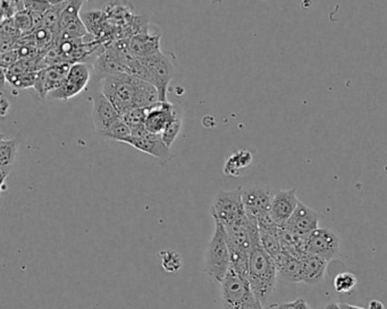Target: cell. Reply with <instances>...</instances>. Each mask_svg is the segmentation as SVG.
<instances>
[{
    "label": "cell",
    "instance_id": "1",
    "mask_svg": "<svg viewBox=\"0 0 387 309\" xmlns=\"http://www.w3.org/2000/svg\"><path fill=\"white\" fill-rule=\"evenodd\" d=\"M120 116L134 108H147L162 103L157 88L144 79L118 74L103 79V91Z\"/></svg>",
    "mask_w": 387,
    "mask_h": 309
},
{
    "label": "cell",
    "instance_id": "2",
    "mask_svg": "<svg viewBox=\"0 0 387 309\" xmlns=\"http://www.w3.org/2000/svg\"><path fill=\"white\" fill-rule=\"evenodd\" d=\"M277 277L279 270L273 257L265 251L260 242H255L250 253L248 281L262 305H266L273 296Z\"/></svg>",
    "mask_w": 387,
    "mask_h": 309
},
{
    "label": "cell",
    "instance_id": "3",
    "mask_svg": "<svg viewBox=\"0 0 387 309\" xmlns=\"http://www.w3.org/2000/svg\"><path fill=\"white\" fill-rule=\"evenodd\" d=\"M203 261L205 275L220 284L223 282L231 268V256L226 229L220 222H215L214 235L205 248Z\"/></svg>",
    "mask_w": 387,
    "mask_h": 309
},
{
    "label": "cell",
    "instance_id": "4",
    "mask_svg": "<svg viewBox=\"0 0 387 309\" xmlns=\"http://www.w3.org/2000/svg\"><path fill=\"white\" fill-rule=\"evenodd\" d=\"M220 299L223 309H264L249 281L236 275L232 268L220 283Z\"/></svg>",
    "mask_w": 387,
    "mask_h": 309
},
{
    "label": "cell",
    "instance_id": "5",
    "mask_svg": "<svg viewBox=\"0 0 387 309\" xmlns=\"http://www.w3.org/2000/svg\"><path fill=\"white\" fill-rule=\"evenodd\" d=\"M211 216L215 222H220L225 228L246 218L242 201V188L240 187L217 192L211 203Z\"/></svg>",
    "mask_w": 387,
    "mask_h": 309
},
{
    "label": "cell",
    "instance_id": "6",
    "mask_svg": "<svg viewBox=\"0 0 387 309\" xmlns=\"http://www.w3.org/2000/svg\"><path fill=\"white\" fill-rule=\"evenodd\" d=\"M140 60L147 68L148 83L158 90L160 101L167 103L168 88L175 76V66L170 55L160 51L153 57Z\"/></svg>",
    "mask_w": 387,
    "mask_h": 309
},
{
    "label": "cell",
    "instance_id": "7",
    "mask_svg": "<svg viewBox=\"0 0 387 309\" xmlns=\"http://www.w3.org/2000/svg\"><path fill=\"white\" fill-rule=\"evenodd\" d=\"M305 249L307 254L316 255L329 263L340 256V238L331 229L318 228L307 237Z\"/></svg>",
    "mask_w": 387,
    "mask_h": 309
},
{
    "label": "cell",
    "instance_id": "8",
    "mask_svg": "<svg viewBox=\"0 0 387 309\" xmlns=\"http://www.w3.org/2000/svg\"><path fill=\"white\" fill-rule=\"evenodd\" d=\"M91 79V65L89 63H74L70 65V72L64 84L53 91L49 96L56 100H70L81 93Z\"/></svg>",
    "mask_w": 387,
    "mask_h": 309
},
{
    "label": "cell",
    "instance_id": "9",
    "mask_svg": "<svg viewBox=\"0 0 387 309\" xmlns=\"http://www.w3.org/2000/svg\"><path fill=\"white\" fill-rule=\"evenodd\" d=\"M274 192L275 190L262 185L242 188V201L246 216L258 221L262 216L269 214Z\"/></svg>",
    "mask_w": 387,
    "mask_h": 309
},
{
    "label": "cell",
    "instance_id": "10",
    "mask_svg": "<svg viewBox=\"0 0 387 309\" xmlns=\"http://www.w3.org/2000/svg\"><path fill=\"white\" fill-rule=\"evenodd\" d=\"M124 143L159 160H167L170 157V147L164 143L162 135L151 134L144 126L132 129V134L124 140Z\"/></svg>",
    "mask_w": 387,
    "mask_h": 309
},
{
    "label": "cell",
    "instance_id": "11",
    "mask_svg": "<svg viewBox=\"0 0 387 309\" xmlns=\"http://www.w3.org/2000/svg\"><path fill=\"white\" fill-rule=\"evenodd\" d=\"M70 65L72 64L68 63H61L39 70L34 90L42 99L47 98L53 91L57 90L64 84L70 72Z\"/></svg>",
    "mask_w": 387,
    "mask_h": 309
},
{
    "label": "cell",
    "instance_id": "12",
    "mask_svg": "<svg viewBox=\"0 0 387 309\" xmlns=\"http://www.w3.org/2000/svg\"><path fill=\"white\" fill-rule=\"evenodd\" d=\"M91 116L94 129L101 136L116 120L122 117L103 92L92 96Z\"/></svg>",
    "mask_w": 387,
    "mask_h": 309
},
{
    "label": "cell",
    "instance_id": "13",
    "mask_svg": "<svg viewBox=\"0 0 387 309\" xmlns=\"http://www.w3.org/2000/svg\"><path fill=\"white\" fill-rule=\"evenodd\" d=\"M319 220L320 214L318 212L303 204V202H299L293 214L283 227L292 231L293 234L308 237L319 228Z\"/></svg>",
    "mask_w": 387,
    "mask_h": 309
},
{
    "label": "cell",
    "instance_id": "14",
    "mask_svg": "<svg viewBox=\"0 0 387 309\" xmlns=\"http://www.w3.org/2000/svg\"><path fill=\"white\" fill-rule=\"evenodd\" d=\"M299 202L296 196V188L288 190H275L270 206V216L277 225L283 227L293 214Z\"/></svg>",
    "mask_w": 387,
    "mask_h": 309
},
{
    "label": "cell",
    "instance_id": "15",
    "mask_svg": "<svg viewBox=\"0 0 387 309\" xmlns=\"http://www.w3.org/2000/svg\"><path fill=\"white\" fill-rule=\"evenodd\" d=\"M175 110L176 105H172L168 101L151 105L148 109L144 127L151 134L163 135L170 120L173 119Z\"/></svg>",
    "mask_w": 387,
    "mask_h": 309
},
{
    "label": "cell",
    "instance_id": "16",
    "mask_svg": "<svg viewBox=\"0 0 387 309\" xmlns=\"http://www.w3.org/2000/svg\"><path fill=\"white\" fill-rule=\"evenodd\" d=\"M129 51L137 58H149L160 53V34L147 29L133 34L129 39Z\"/></svg>",
    "mask_w": 387,
    "mask_h": 309
},
{
    "label": "cell",
    "instance_id": "17",
    "mask_svg": "<svg viewBox=\"0 0 387 309\" xmlns=\"http://www.w3.org/2000/svg\"><path fill=\"white\" fill-rule=\"evenodd\" d=\"M329 262L316 255L307 254L301 260V282L318 286L323 282Z\"/></svg>",
    "mask_w": 387,
    "mask_h": 309
},
{
    "label": "cell",
    "instance_id": "18",
    "mask_svg": "<svg viewBox=\"0 0 387 309\" xmlns=\"http://www.w3.org/2000/svg\"><path fill=\"white\" fill-rule=\"evenodd\" d=\"M20 147V138H6L1 136L0 140V176H1V186L5 190L7 178H8L18 157Z\"/></svg>",
    "mask_w": 387,
    "mask_h": 309
},
{
    "label": "cell",
    "instance_id": "19",
    "mask_svg": "<svg viewBox=\"0 0 387 309\" xmlns=\"http://www.w3.org/2000/svg\"><path fill=\"white\" fill-rule=\"evenodd\" d=\"M253 155L248 150H238L233 152L229 158L226 159L223 166L224 175L229 177H240L244 170L248 169L253 164Z\"/></svg>",
    "mask_w": 387,
    "mask_h": 309
},
{
    "label": "cell",
    "instance_id": "20",
    "mask_svg": "<svg viewBox=\"0 0 387 309\" xmlns=\"http://www.w3.org/2000/svg\"><path fill=\"white\" fill-rule=\"evenodd\" d=\"M275 262L281 277L290 282L301 283V260L281 251Z\"/></svg>",
    "mask_w": 387,
    "mask_h": 309
},
{
    "label": "cell",
    "instance_id": "21",
    "mask_svg": "<svg viewBox=\"0 0 387 309\" xmlns=\"http://www.w3.org/2000/svg\"><path fill=\"white\" fill-rule=\"evenodd\" d=\"M279 230H281V227L276 228L273 230H259L261 246L264 247L265 251H267L270 257H273L274 261L277 260L279 255L281 254Z\"/></svg>",
    "mask_w": 387,
    "mask_h": 309
},
{
    "label": "cell",
    "instance_id": "22",
    "mask_svg": "<svg viewBox=\"0 0 387 309\" xmlns=\"http://www.w3.org/2000/svg\"><path fill=\"white\" fill-rule=\"evenodd\" d=\"M183 125V114L182 109L176 105L175 114H174L173 119L170 120V123L168 124L167 127L163 133L162 138L164 140V143L167 145V147L173 145L176 138H179V133L182 131Z\"/></svg>",
    "mask_w": 387,
    "mask_h": 309
},
{
    "label": "cell",
    "instance_id": "23",
    "mask_svg": "<svg viewBox=\"0 0 387 309\" xmlns=\"http://www.w3.org/2000/svg\"><path fill=\"white\" fill-rule=\"evenodd\" d=\"M37 75H38V72L24 74L3 73L4 81H7L15 88H21V90L34 88Z\"/></svg>",
    "mask_w": 387,
    "mask_h": 309
},
{
    "label": "cell",
    "instance_id": "24",
    "mask_svg": "<svg viewBox=\"0 0 387 309\" xmlns=\"http://www.w3.org/2000/svg\"><path fill=\"white\" fill-rule=\"evenodd\" d=\"M131 134H132V129H129V125L124 121L123 118L120 117L103 133V136L109 138V140L124 143V140L129 138Z\"/></svg>",
    "mask_w": 387,
    "mask_h": 309
},
{
    "label": "cell",
    "instance_id": "25",
    "mask_svg": "<svg viewBox=\"0 0 387 309\" xmlns=\"http://www.w3.org/2000/svg\"><path fill=\"white\" fill-rule=\"evenodd\" d=\"M357 277L353 273L350 272H342L340 275H336L334 279L335 291L342 295L351 294L357 287Z\"/></svg>",
    "mask_w": 387,
    "mask_h": 309
},
{
    "label": "cell",
    "instance_id": "26",
    "mask_svg": "<svg viewBox=\"0 0 387 309\" xmlns=\"http://www.w3.org/2000/svg\"><path fill=\"white\" fill-rule=\"evenodd\" d=\"M160 258H162V268L167 273H176L182 268V257L176 251H170V249L163 251L160 253Z\"/></svg>",
    "mask_w": 387,
    "mask_h": 309
},
{
    "label": "cell",
    "instance_id": "27",
    "mask_svg": "<svg viewBox=\"0 0 387 309\" xmlns=\"http://www.w3.org/2000/svg\"><path fill=\"white\" fill-rule=\"evenodd\" d=\"M148 109H149V107H147V108L132 109V110L127 111V114L122 116V118L129 125V129H139V127L144 126V123H146Z\"/></svg>",
    "mask_w": 387,
    "mask_h": 309
},
{
    "label": "cell",
    "instance_id": "28",
    "mask_svg": "<svg viewBox=\"0 0 387 309\" xmlns=\"http://www.w3.org/2000/svg\"><path fill=\"white\" fill-rule=\"evenodd\" d=\"M15 24L16 27L20 29L22 37L31 34L34 32V27H33L32 16L31 13L27 9H23L21 12L16 13L14 18Z\"/></svg>",
    "mask_w": 387,
    "mask_h": 309
},
{
    "label": "cell",
    "instance_id": "29",
    "mask_svg": "<svg viewBox=\"0 0 387 309\" xmlns=\"http://www.w3.org/2000/svg\"><path fill=\"white\" fill-rule=\"evenodd\" d=\"M1 35H7V37H14V38H22L20 29L15 24L14 18H5L1 22Z\"/></svg>",
    "mask_w": 387,
    "mask_h": 309
},
{
    "label": "cell",
    "instance_id": "30",
    "mask_svg": "<svg viewBox=\"0 0 387 309\" xmlns=\"http://www.w3.org/2000/svg\"><path fill=\"white\" fill-rule=\"evenodd\" d=\"M50 5L48 0H25L24 1V9H27L29 12H47Z\"/></svg>",
    "mask_w": 387,
    "mask_h": 309
},
{
    "label": "cell",
    "instance_id": "31",
    "mask_svg": "<svg viewBox=\"0 0 387 309\" xmlns=\"http://www.w3.org/2000/svg\"><path fill=\"white\" fill-rule=\"evenodd\" d=\"M20 53L18 49L9 50L6 53H1V70H6L12 67L13 65L20 60Z\"/></svg>",
    "mask_w": 387,
    "mask_h": 309
},
{
    "label": "cell",
    "instance_id": "32",
    "mask_svg": "<svg viewBox=\"0 0 387 309\" xmlns=\"http://www.w3.org/2000/svg\"><path fill=\"white\" fill-rule=\"evenodd\" d=\"M277 309H311L307 301L305 299H296L290 303H281L277 305Z\"/></svg>",
    "mask_w": 387,
    "mask_h": 309
},
{
    "label": "cell",
    "instance_id": "33",
    "mask_svg": "<svg viewBox=\"0 0 387 309\" xmlns=\"http://www.w3.org/2000/svg\"><path fill=\"white\" fill-rule=\"evenodd\" d=\"M368 309H385L384 303H381V301L374 299L368 303Z\"/></svg>",
    "mask_w": 387,
    "mask_h": 309
},
{
    "label": "cell",
    "instance_id": "34",
    "mask_svg": "<svg viewBox=\"0 0 387 309\" xmlns=\"http://www.w3.org/2000/svg\"><path fill=\"white\" fill-rule=\"evenodd\" d=\"M9 103L7 101L5 98L3 96V99H1V114H3V117H5L7 114V110H9Z\"/></svg>",
    "mask_w": 387,
    "mask_h": 309
},
{
    "label": "cell",
    "instance_id": "35",
    "mask_svg": "<svg viewBox=\"0 0 387 309\" xmlns=\"http://www.w3.org/2000/svg\"><path fill=\"white\" fill-rule=\"evenodd\" d=\"M51 6H57V5H62V4L66 3L68 0H48Z\"/></svg>",
    "mask_w": 387,
    "mask_h": 309
},
{
    "label": "cell",
    "instance_id": "36",
    "mask_svg": "<svg viewBox=\"0 0 387 309\" xmlns=\"http://www.w3.org/2000/svg\"><path fill=\"white\" fill-rule=\"evenodd\" d=\"M324 309H342V307H341V305H338V303H329V305H326Z\"/></svg>",
    "mask_w": 387,
    "mask_h": 309
},
{
    "label": "cell",
    "instance_id": "37",
    "mask_svg": "<svg viewBox=\"0 0 387 309\" xmlns=\"http://www.w3.org/2000/svg\"><path fill=\"white\" fill-rule=\"evenodd\" d=\"M342 309H364L362 307L353 306V305H346V303H341Z\"/></svg>",
    "mask_w": 387,
    "mask_h": 309
},
{
    "label": "cell",
    "instance_id": "38",
    "mask_svg": "<svg viewBox=\"0 0 387 309\" xmlns=\"http://www.w3.org/2000/svg\"><path fill=\"white\" fill-rule=\"evenodd\" d=\"M223 3V0H211V4L215 6H218L220 4Z\"/></svg>",
    "mask_w": 387,
    "mask_h": 309
}]
</instances>
